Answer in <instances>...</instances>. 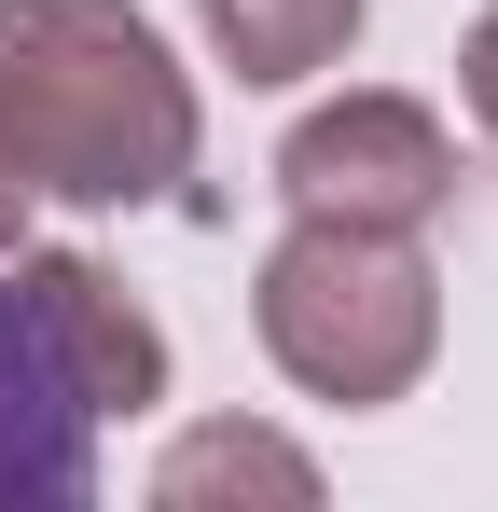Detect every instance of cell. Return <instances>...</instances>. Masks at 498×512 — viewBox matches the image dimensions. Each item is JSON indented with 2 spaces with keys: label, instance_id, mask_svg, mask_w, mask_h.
Masks as SVG:
<instances>
[{
  "label": "cell",
  "instance_id": "52a82bcc",
  "mask_svg": "<svg viewBox=\"0 0 498 512\" xmlns=\"http://www.w3.org/2000/svg\"><path fill=\"white\" fill-rule=\"evenodd\" d=\"M208 499H291L305 512L319 457L263 416H194V429H166V457H153V512H208Z\"/></svg>",
  "mask_w": 498,
  "mask_h": 512
},
{
  "label": "cell",
  "instance_id": "277c9868",
  "mask_svg": "<svg viewBox=\"0 0 498 512\" xmlns=\"http://www.w3.org/2000/svg\"><path fill=\"white\" fill-rule=\"evenodd\" d=\"M14 277H28V305H42V333H56V374L83 388V416H97V429L166 402V374H180V360H166V319H153L97 250H42V236H28Z\"/></svg>",
  "mask_w": 498,
  "mask_h": 512
},
{
  "label": "cell",
  "instance_id": "7a4b0ae2",
  "mask_svg": "<svg viewBox=\"0 0 498 512\" xmlns=\"http://www.w3.org/2000/svg\"><path fill=\"white\" fill-rule=\"evenodd\" d=\"M249 333H263V360L305 402L388 416L443 360V263L415 250L402 222H319V208H291V236L249 263Z\"/></svg>",
  "mask_w": 498,
  "mask_h": 512
},
{
  "label": "cell",
  "instance_id": "3957f363",
  "mask_svg": "<svg viewBox=\"0 0 498 512\" xmlns=\"http://www.w3.org/2000/svg\"><path fill=\"white\" fill-rule=\"evenodd\" d=\"M277 208H319V222H402L429 236L457 208V125L402 84H346L319 97L291 139H277Z\"/></svg>",
  "mask_w": 498,
  "mask_h": 512
},
{
  "label": "cell",
  "instance_id": "6da1fadb",
  "mask_svg": "<svg viewBox=\"0 0 498 512\" xmlns=\"http://www.w3.org/2000/svg\"><path fill=\"white\" fill-rule=\"evenodd\" d=\"M0 111L42 208H194L208 97L139 0H0Z\"/></svg>",
  "mask_w": 498,
  "mask_h": 512
},
{
  "label": "cell",
  "instance_id": "ba28073f",
  "mask_svg": "<svg viewBox=\"0 0 498 512\" xmlns=\"http://www.w3.org/2000/svg\"><path fill=\"white\" fill-rule=\"evenodd\" d=\"M457 97H471V125L498 139V0L471 14V42H457Z\"/></svg>",
  "mask_w": 498,
  "mask_h": 512
},
{
  "label": "cell",
  "instance_id": "8992f818",
  "mask_svg": "<svg viewBox=\"0 0 498 512\" xmlns=\"http://www.w3.org/2000/svg\"><path fill=\"white\" fill-rule=\"evenodd\" d=\"M194 28H208V56L249 97H291L319 70H346V42L374 28V0H194Z\"/></svg>",
  "mask_w": 498,
  "mask_h": 512
},
{
  "label": "cell",
  "instance_id": "9c48e42d",
  "mask_svg": "<svg viewBox=\"0 0 498 512\" xmlns=\"http://www.w3.org/2000/svg\"><path fill=\"white\" fill-rule=\"evenodd\" d=\"M28 222H42V180H28V153H14V111H0V263L28 250Z\"/></svg>",
  "mask_w": 498,
  "mask_h": 512
},
{
  "label": "cell",
  "instance_id": "5b68a950",
  "mask_svg": "<svg viewBox=\"0 0 498 512\" xmlns=\"http://www.w3.org/2000/svg\"><path fill=\"white\" fill-rule=\"evenodd\" d=\"M83 499H97V416L56 374L28 277L0 263V512H83Z\"/></svg>",
  "mask_w": 498,
  "mask_h": 512
}]
</instances>
